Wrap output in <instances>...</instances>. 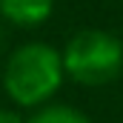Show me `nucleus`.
Here are the masks:
<instances>
[{
  "mask_svg": "<svg viewBox=\"0 0 123 123\" xmlns=\"http://www.w3.org/2000/svg\"><path fill=\"white\" fill-rule=\"evenodd\" d=\"M60 55L66 77L89 89L109 86L123 72V40L103 29L77 31Z\"/></svg>",
  "mask_w": 123,
  "mask_h": 123,
  "instance_id": "nucleus-2",
  "label": "nucleus"
},
{
  "mask_svg": "<svg viewBox=\"0 0 123 123\" xmlns=\"http://www.w3.org/2000/svg\"><path fill=\"white\" fill-rule=\"evenodd\" d=\"M63 55L43 40L20 43L3 66V89L20 109L49 103L63 86Z\"/></svg>",
  "mask_w": 123,
  "mask_h": 123,
  "instance_id": "nucleus-1",
  "label": "nucleus"
},
{
  "mask_svg": "<svg viewBox=\"0 0 123 123\" xmlns=\"http://www.w3.org/2000/svg\"><path fill=\"white\" fill-rule=\"evenodd\" d=\"M26 123H92L80 109L66 106V103H43L31 112Z\"/></svg>",
  "mask_w": 123,
  "mask_h": 123,
  "instance_id": "nucleus-4",
  "label": "nucleus"
},
{
  "mask_svg": "<svg viewBox=\"0 0 123 123\" xmlns=\"http://www.w3.org/2000/svg\"><path fill=\"white\" fill-rule=\"evenodd\" d=\"M55 12V0H0V17L20 29L43 26Z\"/></svg>",
  "mask_w": 123,
  "mask_h": 123,
  "instance_id": "nucleus-3",
  "label": "nucleus"
},
{
  "mask_svg": "<svg viewBox=\"0 0 123 123\" xmlns=\"http://www.w3.org/2000/svg\"><path fill=\"white\" fill-rule=\"evenodd\" d=\"M0 123H26V117L14 109H0Z\"/></svg>",
  "mask_w": 123,
  "mask_h": 123,
  "instance_id": "nucleus-5",
  "label": "nucleus"
}]
</instances>
